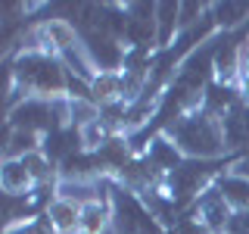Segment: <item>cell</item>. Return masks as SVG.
I'll return each mask as SVG.
<instances>
[{"mask_svg":"<svg viewBox=\"0 0 249 234\" xmlns=\"http://www.w3.org/2000/svg\"><path fill=\"white\" fill-rule=\"evenodd\" d=\"M16 84L25 91V97H41V100H62L69 97V75L62 59L53 53L41 50H22L13 62Z\"/></svg>","mask_w":249,"mask_h":234,"instance_id":"cell-1","label":"cell"},{"mask_svg":"<svg viewBox=\"0 0 249 234\" xmlns=\"http://www.w3.org/2000/svg\"><path fill=\"white\" fill-rule=\"evenodd\" d=\"M165 137L181 150L187 159H218L228 150V140H224V125L221 119L209 113H190L184 119H178L171 128L165 131Z\"/></svg>","mask_w":249,"mask_h":234,"instance_id":"cell-2","label":"cell"},{"mask_svg":"<svg viewBox=\"0 0 249 234\" xmlns=\"http://www.w3.org/2000/svg\"><path fill=\"white\" fill-rule=\"evenodd\" d=\"M218 162L215 159H187L178 169L168 172V197L181 206V203L199 197V191H209Z\"/></svg>","mask_w":249,"mask_h":234,"instance_id":"cell-3","label":"cell"},{"mask_svg":"<svg viewBox=\"0 0 249 234\" xmlns=\"http://www.w3.org/2000/svg\"><path fill=\"white\" fill-rule=\"evenodd\" d=\"M196 206H199V222L206 225L209 231H224L231 225V206L224 203V197H221V191L218 187H209V191H202L199 194V200H196Z\"/></svg>","mask_w":249,"mask_h":234,"instance_id":"cell-4","label":"cell"},{"mask_svg":"<svg viewBox=\"0 0 249 234\" xmlns=\"http://www.w3.org/2000/svg\"><path fill=\"white\" fill-rule=\"evenodd\" d=\"M90 100L100 109L122 103V100H124V78H122V72H97V75H93Z\"/></svg>","mask_w":249,"mask_h":234,"instance_id":"cell-5","label":"cell"},{"mask_svg":"<svg viewBox=\"0 0 249 234\" xmlns=\"http://www.w3.org/2000/svg\"><path fill=\"white\" fill-rule=\"evenodd\" d=\"M35 184V175L28 172L25 159H3L0 166V187L6 197H25Z\"/></svg>","mask_w":249,"mask_h":234,"instance_id":"cell-6","label":"cell"},{"mask_svg":"<svg viewBox=\"0 0 249 234\" xmlns=\"http://www.w3.org/2000/svg\"><path fill=\"white\" fill-rule=\"evenodd\" d=\"M47 222L53 225L56 234H75L81 231V203L75 200H66V197H56L47 209Z\"/></svg>","mask_w":249,"mask_h":234,"instance_id":"cell-7","label":"cell"},{"mask_svg":"<svg viewBox=\"0 0 249 234\" xmlns=\"http://www.w3.org/2000/svg\"><path fill=\"white\" fill-rule=\"evenodd\" d=\"M237 91L231 84H221V81H209L206 91H202V113L215 116V119H224L231 109H237Z\"/></svg>","mask_w":249,"mask_h":234,"instance_id":"cell-8","label":"cell"},{"mask_svg":"<svg viewBox=\"0 0 249 234\" xmlns=\"http://www.w3.org/2000/svg\"><path fill=\"white\" fill-rule=\"evenodd\" d=\"M218 191H221V197H224V203H228L231 209L249 213V178L228 172V175L218 178Z\"/></svg>","mask_w":249,"mask_h":234,"instance_id":"cell-9","label":"cell"},{"mask_svg":"<svg viewBox=\"0 0 249 234\" xmlns=\"http://www.w3.org/2000/svg\"><path fill=\"white\" fill-rule=\"evenodd\" d=\"M112 225V203L109 200H90L81 206V231L84 234H103Z\"/></svg>","mask_w":249,"mask_h":234,"instance_id":"cell-10","label":"cell"},{"mask_svg":"<svg viewBox=\"0 0 249 234\" xmlns=\"http://www.w3.org/2000/svg\"><path fill=\"white\" fill-rule=\"evenodd\" d=\"M181 28V3H156V44L168 47Z\"/></svg>","mask_w":249,"mask_h":234,"instance_id":"cell-11","label":"cell"},{"mask_svg":"<svg viewBox=\"0 0 249 234\" xmlns=\"http://www.w3.org/2000/svg\"><path fill=\"white\" fill-rule=\"evenodd\" d=\"M212 16H215L218 25L233 28V25H240L243 19H249V3H218Z\"/></svg>","mask_w":249,"mask_h":234,"instance_id":"cell-12","label":"cell"},{"mask_svg":"<svg viewBox=\"0 0 249 234\" xmlns=\"http://www.w3.org/2000/svg\"><path fill=\"white\" fill-rule=\"evenodd\" d=\"M175 234H212V231H209L199 218H181V222L175 225Z\"/></svg>","mask_w":249,"mask_h":234,"instance_id":"cell-13","label":"cell"}]
</instances>
